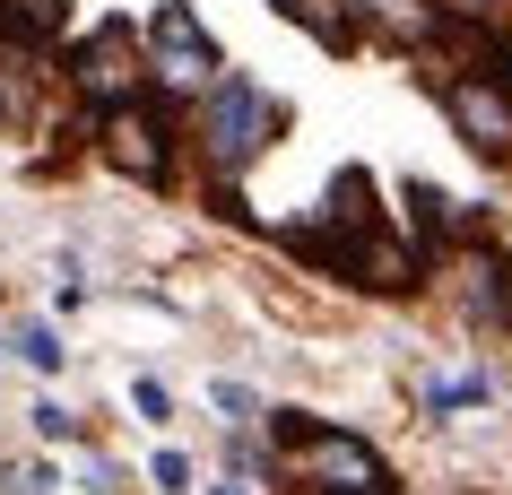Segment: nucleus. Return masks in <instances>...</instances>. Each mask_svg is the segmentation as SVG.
Listing matches in <instances>:
<instances>
[{"label": "nucleus", "mask_w": 512, "mask_h": 495, "mask_svg": "<svg viewBox=\"0 0 512 495\" xmlns=\"http://www.w3.org/2000/svg\"><path fill=\"white\" fill-rule=\"evenodd\" d=\"M139 79H148V61H139V35L122 27V18H105V27L87 35L79 53H70V87H79L96 113H113V105H131L139 96Z\"/></svg>", "instance_id": "20e7f679"}, {"label": "nucleus", "mask_w": 512, "mask_h": 495, "mask_svg": "<svg viewBox=\"0 0 512 495\" xmlns=\"http://www.w3.org/2000/svg\"><path fill=\"white\" fill-rule=\"evenodd\" d=\"M131 409L148 417V426H174V400H165V383H157V374H139V383H131Z\"/></svg>", "instance_id": "ddd939ff"}, {"label": "nucleus", "mask_w": 512, "mask_h": 495, "mask_svg": "<svg viewBox=\"0 0 512 495\" xmlns=\"http://www.w3.org/2000/svg\"><path fill=\"white\" fill-rule=\"evenodd\" d=\"M9 357H27L35 374H61V357H70V348H61L53 322H9Z\"/></svg>", "instance_id": "9b49d317"}, {"label": "nucleus", "mask_w": 512, "mask_h": 495, "mask_svg": "<svg viewBox=\"0 0 512 495\" xmlns=\"http://www.w3.org/2000/svg\"><path fill=\"white\" fill-rule=\"evenodd\" d=\"M478 400H495V383H486V374H443V383L426 391V409H434V417H452V409H478Z\"/></svg>", "instance_id": "f8f14e48"}, {"label": "nucleus", "mask_w": 512, "mask_h": 495, "mask_svg": "<svg viewBox=\"0 0 512 495\" xmlns=\"http://www.w3.org/2000/svg\"><path fill=\"white\" fill-rule=\"evenodd\" d=\"M0 122L9 131L44 122V53H0Z\"/></svg>", "instance_id": "6e6552de"}, {"label": "nucleus", "mask_w": 512, "mask_h": 495, "mask_svg": "<svg viewBox=\"0 0 512 495\" xmlns=\"http://www.w3.org/2000/svg\"><path fill=\"white\" fill-rule=\"evenodd\" d=\"M9 487H18V495H53L61 469H53V461H18V469H9Z\"/></svg>", "instance_id": "4468645a"}, {"label": "nucleus", "mask_w": 512, "mask_h": 495, "mask_svg": "<svg viewBox=\"0 0 512 495\" xmlns=\"http://www.w3.org/2000/svg\"><path fill=\"white\" fill-rule=\"evenodd\" d=\"M209 495H252V487H243V478H235V487H209Z\"/></svg>", "instance_id": "aec40b11"}, {"label": "nucleus", "mask_w": 512, "mask_h": 495, "mask_svg": "<svg viewBox=\"0 0 512 495\" xmlns=\"http://www.w3.org/2000/svg\"><path fill=\"white\" fill-rule=\"evenodd\" d=\"M504 9H512V0H460L452 18H478V27H495V18H504Z\"/></svg>", "instance_id": "6ab92c4d"}, {"label": "nucleus", "mask_w": 512, "mask_h": 495, "mask_svg": "<svg viewBox=\"0 0 512 495\" xmlns=\"http://www.w3.org/2000/svg\"><path fill=\"white\" fill-rule=\"evenodd\" d=\"M443 113H452V131L469 139L486 165L512 157V87H495V79H443Z\"/></svg>", "instance_id": "423d86ee"}, {"label": "nucleus", "mask_w": 512, "mask_h": 495, "mask_svg": "<svg viewBox=\"0 0 512 495\" xmlns=\"http://www.w3.org/2000/svg\"><path fill=\"white\" fill-rule=\"evenodd\" d=\"M139 61H148V79H165V87H217V44H209V27L191 18V0H165L157 18H148Z\"/></svg>", "instance_id": "7ed1b4c3"}, {"label": "nucleus", "mask_w": 512, "mask_h": 495, "mask_svg": "<svg viewBox=\"0 0 512 495\" xmlns=\"http://www.w3.org/2000/svg\"><path fill=\"white\" fill-rule=\"evenodd\" d=\"M96 139H105V165H122L131 183H165V174H174V139H165V113L148 105V96L96 113Z\"/></svg>", "instance_id": "39448f33"}, {"label": "nucleus", "mask_w": 512, "mask_h": 495, "mask_svg": "<svg viewBox=\"0 0 512 495\" xmlns=\"http://www.w3.org/2000/svg\"><path fill=\"white\" fill-rule=\"evenodd\" d=\"M226 461H235V478H261V443L235 435V443H226Z\"/></svg>", "instance_id": "a211bd4d"}, {"label": "nucleus", "mask_w": 512, "mask_h": 495, "mask_svg": "<svg viewBox=\"0 0 512 495\" xmlns=\"http://www.w3.org/2000/svg\"><path fill=\"white\" fill-rule=\"evenodd\" d=\"M148 478H157V487H174V495H191V461H183V452H157V469H148Z\"/></svg>", "instance_id": "f3484780"}, {"label": "nucleus", "mask_w": 512, "mask_h": 495, "mask_svg": "<svg viewBox=\"0 0 512 495\" xmlns=\"http://www.w3.org/2000/svg\"><path fill=\"white\" fill-rule=\"evenodd\" d=\"M348 9H365V18H374L382 35H400V44H426L434 18H443V9H426V0H348Z\"/></svg>", "instance_id": "9d476101"}, {"label": "nucleus", "mask_w": 512, "mask_h": 495, "mask_svg": "<svg viewBox=\"0 0 512 495\" xmlns=\"http://www.w3.org/2000/svg\"><path fill=\"white\" fill-rule=\"evenodd\" d=\"M270 443L322 495H391V461L365 435H348V426H322V417H304V409H270Z\"/></svg>", "instance_id": "f257e3e1"}, {"label": "nucleus", "mask_w": 512, "mask_h": 495, "mask_svg": "<svg viewBox=\"0 0 512 495\" xmlns=\"http://www.w3.org/2000/svg\"><path fill=\"white\" fill-rule=\"evenodd\" d=\"M270 131H278V105L252 79H217L209 87V105H200V157L217 174V200H226V183H235L243 165L270 148Z\"/></svg>", "instance_id": "f03ea898"}, {"label": "nucleus", "mask_w": 512, "mask_h": 495, "mask_svg": "<svg viewBox=\"0 0 512 495\" xmlns=\"http://www.w3.org/2000/svg\"><path fill=\"white\" fill-rule=\"evenodd\" d=\"M408 226H417V261H434V252L452 244V200L434 192V183H408Z\"/></svg>", "instance_id": "1a4fd4ad"}, {"label": "nucleus", "mask_w": 512, "mask_h": 495, "mask_svg": "<svg viewBox=\"0 0 512 495\" xmlns=\"http://www.w3.org/2000/svg\"><path fill=\"white\" fill-rule=\"evenodd\" d=\"M70 9L61 0H0V53H53Z\"/></svg>", "instance_id": "0eeeda50"}, {"label": "nucleus", "mask_w": 512, "mask_h": 495, "mask_svg": "<svg viewBox=\"0 0 512 495\" xmlns=\"http://www.w3.org/2000/svg\"><path fill=\"white\" fill-rule=\"evenodd\" d=\"M217 409L235 417V426H252V417H261V400H252V391H243V383H217Z\"/></svg>", "instance_id": "dca6fc26"}, {"label": "nucleus", "mask_w": 512, "mask_h": 495, "mask_svg": "<svg viewBox=\"0 0 512 495\" xmlns=\"http://www.w3.org/2000/svg\"><path fill=\"white\" fill-rule=\"evenodd\" d=\"M35 435H44V443H70V435H79V417L61 409V400H44V409H35Z\"/></svg>", "instance_id": "2eb2a0df"}]
</instances>
